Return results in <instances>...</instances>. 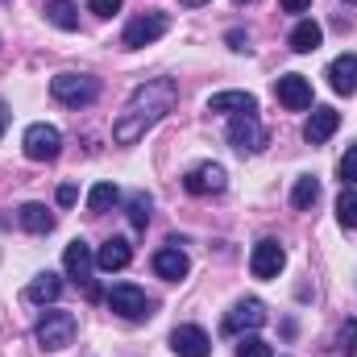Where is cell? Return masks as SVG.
<instances>
[{
  "label": "cell",
  "instance_id": "1",
  "mask_svg": "<svg viewBox=\"0 0 357 357\" xmlns=\"http://www.w3.org/2000/svg\"><path fill=\"white\" fill-rule=\"evenodd\" d=\"M175 104H178V84L175 79H146L142 88L125 100V108L116 112V121H112V142H116V146L142 142Z\"/></svg>",
  "mask_w": 357,
  "mask_h": 357
},
{
  "label": "cell",
  "instance_id": "2",
  "mask_svg": "<svg viewBox=\"0 0 357 357\" xmlns=\"http://www.w3.org/2000/svg\"><path fill=\"white\" fill-rule=\"evenodd\" d=\"M75 316L71 312H42V320H38V345L46 349V354H63L71 341H75Z\"/></svg>",
  "mask_w": 357,
  "mask_h": 357
},
{
  "label": "cell",
  "instance_id": "3",
  "mask_svg": "<svg viewBox=\"0 0 357 357\" xmlns=\"http://www.w3.org/2000/svg\"><path fill=\"white\" fill-rule=\"evenodd\" d=\"M104 299H108V307H112L116 316H125V320H150V316H154V299H150L142 287H133V282H116Z\"/></svg>",
  "mask_w": 357,
  "mask_h": 357
},
{
  "label": "cell",
  "instance_id": "4",
  "mask_svg": "<svg viewBox=\"0 0 357 357\" xmlns=\"http://www.w3.org/2000/svg\"><path fill=\"white\" fill-rule=\"evenodd\" d=\"M50 96H54L59 104H67V108H88L91 100L100 96V84H96L91 75L67 71V75H54V79H50Z\"/></svg>",
  "mask_w": 357,
  "mask_h": 357
},
{
  "label": "cell",
  "instance_id": "5",
  "mask_svg": "<svg viewBox=\"0 0 357 357\" xmlns=\"http://www.w3.org/2000/svg\"><path fill=\"white\" fill-rule=\"evenodd\" d=\"M171 29V17L167 13H142V17H133L129 25H125V33H121V42H125V50H142V46H154L162 33Z\"/></svg>",
  "mask_w": 357,
  "mask_h": 357
},
{
  "label": "cell",
  "instance_id": "6",
  "mask_svg": "<svg viewBox=\"0 0 357 357\" xmlns=\"http://www.w3.org/2000/svg\"><path fill=\"white\" fill-rule=\"evenodd\" d=\"M21 146H25V158H29V162H54V158H59V150H63V133H59L54 125L38 121V125H29V129H25Z\"/></svg>",
  "mask_w": 357,
  "mask_h": 357
},
{
  "label": "cell",
  "instance_id": "7",
  "mask_svg": "<svg viewBox=\"0 0 357 357\" xmlns=\"http://www.w3.org/2000/svg\"><path fill=\"white\" fill-rule=\"evenodd\" d=\"M229 146H233L237 154H258V150L266 146V129L258 125L254 112H237V116L229 121Z\"/></svg>",
  "mask_w": 357,
  "mask_h": 357
},
{
  "label": "cell",
  "instance_id": "8",
  "mask_svg": "<svg viewBox=\"0 0 357 357\" xmlns=\"http://www.w3.org/2000/svg\"><path fill=\"white\" fill-rule=\"evenodd\" d=\"M63 266H67V274H71L75 282H84V287H88L91 299H100V287L91 282V270H96V254H91L88 241H79V237H75V241L67 245V254H63Z\"/></svg>",
  "mask_w": 357,
  "mask_h": 357
},
{
  "label": "cell",
  "instance_id": "9",
  "mask_svg": "<svg viewBox=\"0 0 357 357\" xmlns=\"http://www.w3.org/2000/svg\"><path fill=\"white\" fill-rule=\"evenodd\" d=\"M183 187H187L191 195H220V191L229 187V175H225L220 162H199L195 171H187Z\"/></svg>",
  "mask_w": 357,
  "mask_h": 357
},
{
  "label": "cell",
  "instance_id": "10",
  "mask_svg": "<svg viewBox=\"0 0 357 357\" xmlns=\"http://www.w3.org/2000/svg\"><path fill=\"white\" fill-rule=\"evenodd\" d=\"M274 96H278V104L282 108H291V112H303V108H312V84L303 79V75H278V84H274Z\"/></svg>",
  "mask_w": 357,
  "mask_h": 357
},
{
  "label": "cell",
  "instance_id": "11",
  "mask_svg": "<svg viewBox=\"0 0 357 357\" xmlns=\"http://www.w3.org/2000/svg\"><path fill=\"white\" fill-rule=\"evenodd\" d=\"M282 262H287L282 245H278L274 237H266V241H258L254 254H250V274H254V278H278Z\"/></svg>",
  "mask_w": 357,
  "mask_h": 357
},
{
  "label": "cell",
  "instance_id": "12",
  "mask_svg": "<svg viewBox=\"0 0 357 357\" xmlns=\"http://www.w3.org/2000/svg\"><path fill=\"white\" fill-rule=\"evenodd\" d=\"M262 324H266L262 299H241V303H233V312L225 316V333H254V328H262Z\"/></svg>",
  "mask_w": 357,
  "mask_h": 357
},
{
  "label": "cell",
  "instance_id": "13",
  "mask_svg": "<svg viewBox=\"0 0 357 357\" xmlns=\"http://www.w3.org/2000/svg\"><path fill=\"white\" fill-rule=\"evenodd\" d=\"M171 349L178 357H208L212 354V337L199 324H178L175 333H171Z\"/></svg>",
  "mask_w": 357,
  "mask_h": 357
},
{
  "label": "cell",
  "instance_id": "14",
  "mask_svg": "<svg viewBox=\"0 0 357 357\" xmlns=\"http://www.w3.org/2000/svg\"><path fill=\"white\" fill-rule=\"evenodd\" d=\"M337 129H341V112L328 108V104H320V108H312V116H307V125H303V142L324 146Z\"/></svg>",
  "mask_w": 357,
  "mask_h": 357
},
{
  "label": "cell",
  "instance_id": "15",
  "mask_svg": "<svg viewBox=\"0 0 357 357\" xmlns=\"http://www.w3.org/2000/svg\"><path fill=\"white\" fill-rule=\"evenodd\" d=\"M187 270H191V262H187V254L178 250L175 241H171L167 250H158V254H154V274H158V278H167V282L187 278Z\"/></svg>",
  "mask_w": 357,
  "mask_h": 357
},
{
  "label": "cell",
  "instance_id": "16",
  "mask_svg": "<svg viewBox=\"0 0 357 357\" xmlns=\"http://www.w3.org/2000/svg\"><path fill=\"white\" fill-rule=\"evenodd\" d=\"M328 84L337 96H354L357 91V54H341L328 63Z\"/></svg>",
  "mask_w": 357,
  "mask_h": 357
},
{
  "label": "cell",
  "instance_id": "17",
  "mask_svg": "<svg viewBox=\"0 0 357 357\" xmlns=\"http://www.w3.org/2000/svg\"><path fill=\"white\" fill-rule=\"evenodd\" d=\"M129 262H133V245H129L125 237H108V241L100 245V254H96V266L108 270V274H112V270H125Z\"/></svg>",
  "mask_w": 357,
  "mask_h": 357
},
{
  "label": "cell",
  "instance_id": "18",
  "mask_svg": "<svg viewBox=\"0 0 357 357\" xmlns=\"http://www.w3.org/2000/svg\"><path fill=\"white\" fill-rule=\"evenodd\" d=\"M208 112H258V100L250 96V91H216L212 100H208Z\"/></svg>",
  "mask_w": 357,
  "mask_h": 357
},
{
  "label": "cell",
  "instance_id": "19",
  "mask_svg": "<svg viewBox=\"0 0 357 357\" xmlns=\"http://www.w3.org/2000/svg\"><path fill=\"white\" fill-rule=\"evenodd\" d=\"M63 295V278L54 274V270H46V274H38L29 287H25V299L29 303H54Z\"/></svg>",
  "mask_w": 357,
  "mask_h": 357
},
{
  "label": "cell",
  "instance_id": "20",
  "mask_svg": "<svg viewBox=\"0 0 357 357\" xmlns=\"http://www.w3.org/2000/svg\"><path fill=\"white\" fill-rule=\"evenodd\" d=\"M320 38H324V29H320L312 17H303V21L291 29V38H287V42H291V50H295V54H312V50L320 46Z\"/></svg>",
  "mask_w": 357,
  "mask_h": 357
},
{
  "label": "cell",
  "instance_id": "21",
  "mask_svg": "<svg viewBox=\"0 0 357 357\" xmlns=\"http://www.w3.org/2000/svg\"><path fill=\"white\" fill-rule=\"evenodd\" d=\"M17 220H21V229H25V233H38V237L54 229V212H50L46 204H25V208L17 212Z\"/></svg>",
  "mask_w": 357,
  "mask_h": 357
},
{
  "label": "cell",
  "instance_id": "22",
  "mask_svg": "<svg viewBox=\"0 0 357 357\" xmlns=\"http://www.w3.org/2000/svg\"><path fill=\"white\" fill-rule=\"evenodd\" d=\"M46 21L71 33V29H79V8H75L71 0H50V4H46Z\"/></svg>",
  "mask_w": 357,
  "mask_h": 357
},
{
  "label": "cell",
  "instance_id": "23",
  "mask_svg": "<svg viewBox=\"0 0 357 357\" xmlns=\"http://www.w3.org/2000/svg\"><path fill=\"white\" fill-rule=\"evenodd\" d=\"M320 199V178L316 175H303V178H295V187H291V204L303 212V208H312Z\"/></svg>",
  "mask_w": 357,
  "mask_h": 357
},
{
  "label": "cell",
  "instance_id": "24",
  "mask_svg": "<svg viewBox=\"0 0 357 357\" xmlns=\"http://www.w3.org/2000/svg\"><path fill=\"white\" fill-rule=\"evenodd\" d=\"M116 199H121L116 183H96V187L88 191V212H91V216H100V212H108Z\"/></svg>",
  "mask_w": 357,
  "mask_h": 357
},
{
  "label": "cell",
  "instance_id": "25",
  "mask_svg": "<svg viewBox=\"0 0 357 357\" xmlns=\"http://www.w3.org/2000/svg\"><path fill=\"white\" fill-rule=\"evenodd\" d=\"M337 220H341V229H357V191L354 187H341V195H337Z\"/></svg>",
  "mask_w": 357,
  "mask_h": 357
},
{
  "label": "cell",
  "instance_id": "26",
  "mask_svg": "<svg viewBox=\"0 0 357 357\" xmlns=\"http://www.w3.org/2000/svg\"><path fill=\"white\" fill-rule=\"evenodd\" d=\"M129 220H133V229H146L150 225V195L146 191L129 195Z\"/></svg>",
  "mask_w": 357,
  "mask_h": 357
},
{
  "label": "cell",
  "instance_id": "27",
  "mask_svg": "<svg viewBox=\"0 0 357 357\" xmlns=\"http://www.w3.org/2000/svg\"><path fill=\"white\" fill-rule=\"evenodd\" d=\"M337 175H341V187H357V146H349L337 162Z\"/></svg>",
  "mask_w": 357,
  "mask_h": 357
},
{
  "label": "cell",
  "instance_id": "28",
  "mask_svg": "<svg viewBox=\"0 0 357 357\" xmlns=\"http://www.w3.org/2000/svg\"><path fill=\"white\" fill-rule=\"evenodd\" d=\"M237 357H274V349H270L262 337H241V345H237Z\"/></svg>",
  "mask_w": 357,
  "mask_h": 357
},
{
  "label": "cell",
  "instance_id": "29",
  "mask_svg": "<svg viewBox=\"0 0 357 357\" xmlns=\"http://www.w3.org/2000/svg\"><path fill=\"white\" fill-rule=\"evenodd\" d=\"M357 349V320H349V324H345V333H341V354L349 357Z\"/></svg>",
  "mask_w": 357,
  "mask_h": 357
},
{
  "label": "cell",
  "instance_id": "30",
  "mask_svg": "<svg viewBox=\"0 0 357 357\" xmlns=\"http://www.w3.org/2000/svg\"><path fill=\"white\" fill-rule=\"evenodd\" d=\"M88 8L96 17H112V13H121V0H88Z\"/></svg>",
  "mask_w": 357,
  "mask_h": 357
},
{
  "label": "cell",
  "instance_id": "31",
  "mask_svg": "<svg viewBox=\"0 0 357 357\" xmlns=\"http://www.w3.org/2000/svg\"><path fill=\"white\" fill-rule=\"evenodd\" d=\"M237 54H250V33H241V29H229V38H225Z\"/></svg>",
  "mask_w": 357,
  "mask_h": 357
},
{
  "label": "cell",
  "instance_id": "32",
  "mask_svg": "<svg viewBox=\"0 0 357 357\" xmlns=\"http://www.w3.org/2000/svg\"><path fill=\"white\" fill-rule=\"evenodd\" d=\"M75 199H79V187H75V183H63V187H59V208H71Z\"/></svg>",
  "mask_w": 357,
  "mask_h": 357
},
{
  "label": "cell",
  "instance_id": "33",
  "mask_svg": "<svg viewBox=\"0 0 357 357\" xmlns=\"http://www.w3.org/2000/svg\"><path fill=\"white\" fill-rule=\"evenodd\" d=\"M282 4V13H307L312 8V0H278Z\"/></svg>",
  "mask_w": 357,
  "mask_h": 357
},
{
  "label": "cell",
  "instance_id": "34",
  "mask_svg": "<svg viewBox=\"0 0 357 357\" xmlns=\"http://www.w3.org/2000/svg\"><path fill=\"white\" fill-rule=\"evenodd\" d=\"M8 116H13V112H8V104L0 100V137H4V129H8Z\"/></svg>",
  "mask_w": 357,
  "mask_h": 357
},
{
  "label": "cell",
  "instance_id": "35",
  "mask_svg": "<svg viewBox=\"0 0 357 357\" xmlns=\"http://www.w3.org/2000/svg\"><path fill=\"white\" fill-rule=\"evenodd\" d=\"M183 8H199V4H208V0H178Z\"/></svg>",
  "mask_w": 357,
  "mask_h": 357
},
{
  "label": "cell",
  "instance_id": "36",
  "mask_svg": "<svg viewBox=\"0 0 357 357\" xmlns=\"http://www.w3.org/2000/svg\"><path fill=\"white\" fill-rule=\"evenodd\" d=\"M237 4H250V0H237Z\"/></svg>",
  "mask_w": 357,
  "mask_h": 357
},
{
  "label": "cell",
  "instance_id": "37",
  "mask_svg": "<svg viewBox=\"0 0 357 357\" xmlns=\"http://www.w3.org/2000/svg\"><path fill=\"white\" fill-rule=\"evenodd\" d=\"M345 4H357V0H345Z\"/></svg>",
  "mask_w": 357,
  "mask_h": 357
}]
</instances>
